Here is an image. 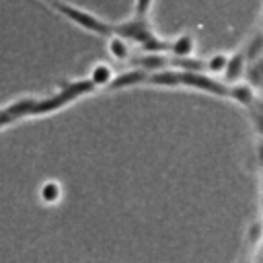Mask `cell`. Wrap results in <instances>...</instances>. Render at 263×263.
Here are the masks:
<instances>
[{
	"label": "cell",
	"mask_w": 263,
	"mask_h": 263,
	"mask_svg": "<svg viewBox=\"0 0 263 263\" xmlns=\"http://www.w3.org/2000/svg\"><path fill=\"white\" fill-rule=\"evenodd\" d=\"M37 197L43 205L51 208V205H58L64 197V187L58 179H45L41 185H39V191H37Z\"/></svg>",
	"instance_id": "cell-12"
},
{
	"label": "cell",
	"mask_w": 263,
	"mask_h": 263,
	"mask_svg": "<svg viewBox=\"0 0 263 263\" xmlns=\"http://www.w3.org/2000/svg\"><path fill=\"white\" fill-rule=\"evenodd\" d=\"M111 33L123 37L132 47L136 45L140 51H166V39H162L150 25V18L129 16L125 21L113 23Z\"/></svg>",
	"instance_id": "cell-1"
},
{
	"label": "cell",
	"mask_w": 263,
	"mask_h": 263,
	"mask_svg": "<svg viewBox=\"0 0 263 263\" xmlns=\"http://www.w3.org/2000/svg\"><path fill=\"white\" fill-rule=\"evenodd\" d=\"M129 64L134 68H140L144 72H156V70H162V68H168L171 66V55L166 51H140V53H132L129 58Z\"/></svg>",
	"instance_id": "cell-4"
},
{
	"label": "cell",
	"mask_w": 263,
	"mask_h": 263,
	"mask_svg": "<svg viewBox=\"0 0 263 263\" xmlns=\"http://www.w3.org/2000/svg\"><path fill=\"white\" fill-rule=\"evenodd\" d=\"M148 86H158V88H177L181 86L179 82V70L175 68H162V70H156V72H150L146 76V82Z\"/></svg>",
	"instance_id": "cell-11"
},
{
	"label": "cell",
	"mask_w": 263,
	"mask_h": 263,
	"mask_svg": "<svg viewBox=\"0 0 263 263\" xmlns=\"http://www.w3.org/2000/svg\"><path fill=\"white\" fill-rule=\"evenodd\" d=\"M49 8H53L60 16H64L74 27H78V29H82L86 33H92V35H99V37H109L111 35L113 23L111 21H105L103 16H99L95 12H90L88 8L76 6V4L66 2V0H51Z\"/></svg>",
	"instance_id": "cell-2"
},
{
	"label": "cell",
	"mask_w": 263,
	"mask_h": 263,
	"mask_svg": "<svg viewBox=\"0 0 263 263\" xmlns=\"http://www.w3.org/2000/svg\"><path fill=\"white\" fill-rule=\"evenodd\" d=\"M113 76H115V68H113L109 62H95V64L90 66L86 78H88V82L95 86V90H99V88H107V86L111 84Z\"/></svg>",
	"instance_id": "cell-9"
},
{
	"label": "cell",
	"mask_w": 263,
	"mask_h": 263,
	"mask_svg": "<svg viewBox=\"0 0 263 263\" xmlns=\"http://www.w3.org/2000/svg\"><path fill=\"white\" fill-rule=\"evenodd\" d=\"M41 2H45V4H47V6H49V4H51V0H41Z\"/></svg>",
	"instance_id": "cell-16"
},
{
	"label": "cell",
	"mask_w": 263,
	"mask_h": 263,
	"mask_svg": "<svg viewBox=\"0 0 263 263\" xmlns=\"http://www.w3.org/2000/svg\"><path fill=\"white\" fill-rule=\"evenodd\" d=\"M156 0H134L132 4V16H140V18H150V12L154 8Z\"/></svg>",
	"instance_id": "cell-14"
},
{
	"label": "cell",
	"mask_w": 263,
	"mask_h": 263,
	"mask_svg": "<svg viewBox=\"0 0 263 263\" xmlns=\"http://www.w3.org/2000/svg\"><path fill=\"white\" fill-rule=\"evenodd\" d=\"M247 55L242 53V49H236L232 53H228V62H226V68L222 72V82L226 84H234V82H240L245 78V70H247Z\"/></svg>",
	"instance_id": "cell-6"
},
{
	"label": "cell",
	"mask_w": 263,
	"mask_h": 263,
	"mask_svg": "<svg viewBox=\"0 0 263 263\" xmlns=\"http://www.w3.org/2000/svg\"><path fill=\"white\" fill-rule=\"evenodd\" d=\"M226 62H228V53L226 51L212 53L208 60H203V72L210 74V76H222V72L226 68Z\"/></svg>",
	"instance_id": "cell-13"
},
{
	"label": "cell",
	"mask_w": 263,
	"mask_h": 263,
	"mask_svg": "<svg viewBox=\"0 0 263 263\" xmlns=\"http://www.w3.org/2000/svg\"><path fill=\"white\" fill-rule=\"evenodd\" d=\"M226 99H230L232 103L245 107V109H253L257 105V92L253 86H249L245 80L240 82H234V84H228V95Z\"/></svg>",
	"instance_id": "cell-8"
},
{
	"label": "cell",
	"mask_w": 263,
	"mask_h": 263,
	"mask_svg": "<svg viewBox=\"0 0 263 263\" xmlns=\"http://www.w3.org/2000/svg\"><path fill=\"white\" fill-rule=\"evenodd\" d=\"M238 263H251V257H249V255H242V257L238 259Z\"/></svg>",
	"instance_id": "cell-15"
},
{
	"label": "cell",
	"mask_w": 263,
	"mask_h": 263,
	"mask_svg": "<svg viewBox=\"0 0 263 263\" xmlns=\"http://www.w3.org/2000/svg\"><path fill=\"white\" fill-rule=\"evenodd\" d=\"M197 51V39L193 33L185 31L173 39H166V53L171 58H193Z\"/></svg>",
	"instance_id": "cell-5"
},
{
	"label": "cell",
	"mask_w": 263,
	"mask_h": 263,
	"mask_svg": "<svg viewBox=\"0 0 263 263\" xmlns=\"http://www.w3.org/2000/svg\"><path fill=\"white\" fill-rule=\"evenodd\" d=\"M179 82L185 88L214 95L218 99H226V95H228V84L218 80L216 76L205 74V72H179Z\"/></svg>",
	"instance_id": "cell-3"
},
{
	"label": "cell",
	"mask_w": 263,
	"mask_h": 263,
	"mask_svg": "<svg viewBox=\"0 0 263 263\" xmlns=\"http://www.w3.org/2000/svg\"><path fill=\"white\" fill-rule=\"evenodd\" d=\"M146 76L148 72L140 70V68H129L125 72H115L111 84L107 86V90H125V88H132V86H140L146 82Z\"/></svg>",
	"instance_id": "cell-7"
},
{
	"label": "cell",
	"mask_w": 263,
	"mask_h": 263,
	"mask_svg": "<svg viewBox=\"0 0 263 263\" xmlns=\"http://www.w3.org/2000/svg\"><path fill=\"white\" fill-rule=\"evenodd\" d=\"M105 39H107V53H109V58H111L113 62H117V64H125V62H129L134 49H132V45H129L123 37L111 33V35L105 37Z\"/></svg>",
	"instance_id": "cell-10"
}]
</instances>
